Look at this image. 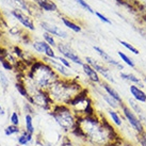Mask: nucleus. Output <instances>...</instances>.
I'll use <instances>...</instances> for the list:
<instances>
[{"label":"nucleus","instance_id":"f257e3e1","mask_svg":"<svg viewBox=\"0 0 146 146\" xmlns=\"http://www.w3.org/2000/svg\"><path fill=\"white\" fill-rule=\"evenodd\" d=\"M78 127L83 132L84 141L93 146H112L117 142L118 134L111 123L102 114L79 117Z\"/></svg>","mask_w":146,"mask_h":146},{"label":"nucleus","instance_id":"f03ea898","mask_svg":"<svg viewBox=\"0 0 146 146\" xmlns=\"http://www.w3.org/2000/svg\"><path fill=\"white\" fill-rule=\"evenodd\" d=\"M80 84L73 80H59L47 91L54 105H66L82 91Z\"/></svg>","mask_w":146,"mask_h":146},{"label":"nucleus","instance_id":"7ed1b4c3","mask_svg":"<svg viewBox=\"0 0 146 146\" xmlns=\"http://www.w3.org/2000/svg\"><path fill=\"white\" fill-rule=\"evenodd\" d=\"M29 77L33 80L36 89L44 91H48L56 82L60 80L56 70L45 61L35 62L31 67Z\"/></svg>","mask_w":146,"mask_h":146},{"label":"nucleus","instance_id":"20e7f679","mask_svg":"<svg viewBox=\"0 0 146 146\" xmlns=\"http://www.w3.org/2000/svg\"><path fill=\"white\" fill-rule=\"evenodd\" d=\"M49 115L65 132L70 133L77 126L78 116L69 106L54 105L52 109L49 111Z\"/></svg>","mask_w":146,"mask_h":146},{"label":"nucleus","instance_id":"39448f33","mask_svg":"<svg viewBox=\"0 0 146 146\" xmlns=\"http://www.w3.org/2000/svg\"><path fill=\"white\" fill-rule=\"evenodd\" d=\"M68 106L72 108L75 114L79 117H85V116H92L96 114V111L94 109L93 102L88 95L86 90H82L72 102H69Z\"/></svg>","mask_w":146,"mask_h":146},{"label":"nucleus","instance_id":"423d86ee","mask_svg":"<svg viewBox=\"0 0 146 146\" xmlns=\"http://www.w3.org/2000/svg\"><path fill=\"white\" fill-rule=\"evenodd\" d=\"M121 111H122L123 117L126 119V122L128 123V125L134 130V132L137 133V135H142V134L146 133L145 127L143 125L142 121L140 119V117L134 113L132 110L130 109L128 105L123 104L121 106Z\"/></svg>","mask_w":146,"mask_h":146},{"label":"nucleus","instance_id":"0eeeda50","mask_svg":"<svg viewBox=\"0 0 146 146\" xmlns=\"http://www.w3.org/2000/svg\"><path fill=\"white\" fill-rule=\"evenodd\" d=\"M32 97V104L33 106H37L38 108L46 110V111H50L54 106L52 99L50 98L49 94L47 91L44 90L36 89L35 92L33 94H30Z\"/></svg>","mask_w":146,"mask_h":146},{"label":"nucleus","instance_id":"6e6552de","mask_svg":"<svg viewBox=\"0 0 146 146\" xmlns=\"http://www.w3.org/2000/svg\"><path fill=\"white\" fill-rule=\"evenodd\" d=\"M85 61H86V64H89L91 67H93L98 74H100L102 77L105 78L107 81L111 82V83H115L116 82L113 77V75H112V73H111V70L108 67H106L104 64L99 63L97 60H95V59H93V58L91 57H86L85 58Z\"/></svg>","mask_w":146,"mask_h":146},{"label":"nucleus","instance_id":"1a4fd4ad","mask_svg":"<svg viewBox=\"0 0 146 146\" xmlns=\"http://www.w3.org/2000/svg\"><path fill=\"white\" fill-rule=\"evenodd\" d=\"M57 48H58V50L60 51V53H61L62 56L64 58H66L67 60L74 62V63H76V64H78V65H83V62H82V60L80 59V57L75 52V50H73V49L69 47L68 45L58 44Z\"/></svg>","mask_w":146,"mask_h":146},{"label":"nucleus","instance_id":"9d476101","mask_svg":"<svg viewBox=\"0 0 146 146\" xmlns=\"http://www.w3.org/2000/svg\"><path fill=\"white\" fill-rule=\"evenodd\" d=\"M94 50H95V51L100 56V58H102L106 63H108L109 65H112V66L116 67L117 69H121V70L124 69V66H123V65L121 64L118 61H116L115 59H113V58L110 56L109 53L106 52L104 49H102L100 47H98V46H94Z\"/></svg>","mask_w":146,"mask_h":146},{"label":"nucleus","instance_id":"9b49d317","mask_svg":"<svg viewBox=\"0 0 146 146\" xmlns=\"http://www.w3.org/2000/svg\"><path fill=\"white\" fill-rule=\"evenodd\" d=\"M100 85H102V89L105 91L106 93L108 94V95H110L112 98H114L116 102H118L121 105H123L124 104V102H123V98L122 96L119 95V93H118L116 90L114 89L112 85H110L108 82L106 81H102V83H100Z\"/></svg>","mask_w":146,"mask_h":146},{"label":"nucleus","instance_id":"f8f14e48","mask_svg":"<svg viewBox=\"0 0 146 146\" xmlns=\"http://www.w3.org/2000/svg\"><path fill=\"white\" fill-rule=\"evenodd\" d=\"M129 91L130 94L132 95V98L135 102H142V104L146 102V93L143 91V89H141V88H139V86L134 84H131L129 86Z\"/></svg>","mask_w":146,"mask_h":146},{"label":"nucleus","instance_id":"ddd939ff","mask_svg":"<svg viewBox=\"0 0 146 146\" xmlns=\"http://www.w3.org/2000/svg\"><path fill=\"white\" fill-rule=\"evenodd\" d=\"M82 69H83V72H84L85 75H86V77L89 78V80H91V81L94 82V83H102V80H100V77H99V74H98L93 67H91L89 64L83 63V65H82Z\"/></svg>","mask_w":146,"mask_h":146},{"label":"nucleus","instance_id":"4468645a","mask_svg":"<svg viewBox=\"0 0 146 146\" xmlns=\"http://www.w3.org/2000/svg\"><path fill=\"white\" fill-rule=\"evenodd\" d=\"M42 27L46 30V32L50 33L52 35H56V36L62 37V38H66L67 37V33L63 31L62 29H60L59 27L54 26V25H49L47 23H42Z\"/></svg>","mask_w":146,"mask_h":146},{"label":"nucleus","instance_id":"2eb2a0df","mask_svg":"<svg viewBox=\"0 0 146 146\" xmlns=\"http://www.w3.org/2000/svg\"><path fill=\"white\" fill-rule=\"evenodd\" d=\"M107 113H108V115H109L111 123H112L115 127H117V128H121V127H122L124 117H123V115L119 114V112H118L117 110H114V109L109 108L108 111H107Z\"/></svg>","mask_w":146,"mask_h":146},{"label":"nucleus","instance_id":"dca6fc26","mask_svg":"<svg viewBox=\"0 0 146 146\" xmlns=\"http://www.w3.org/2000/svg\"><path fill=\"white\" fill-rule=\"evenodd\" d=\"M119 76H121V78H122L123 80H125V81H128V82H131L132 84L137 85V86L141 88V89L145 88V85H144V83H143L142 80H141V79H140L139 77H137L135 75H133V74L121 73V74H119Z\"/></svg>","mask_w":146,"mask_h":146},{"label":"nucleus","instance_id":"f3484780","mask_svg":"<svg viewBox=\"0 0 146 146\" xmlns=\"http://www.w3.org/2000/svg\"><path fill=\"white\" fill-rule=\"evenodd\" d=\"M13 15L16 17L17 19L21 21L25 27H27V28L30 29V30H34V25H33L32 21H31L29 17L26 16V15H24L21 11H18V10H14V11H13Z\"/></svg>","mask_w":146,"mask_h":146},{"label":"nucleus","instance_id":"a211bd4d","mask_svg":"<svg viewBox=\"0 0 146 146\" xmlns=\"http://www.w3.org/2000/svg\"><path fill=\"white\" fill-rule=\"evenodd\" d=\"M100 95H102V98L105 100L107 104H108V106H109L111 109H114V110H117V109H121V104L118 102H116L114 98H112L110 95H108V94L106 93V92H102L100 93Z\"/></svg>","mask_w":146,"mask_h":146},{"label":"nucleus","instance_id":"6ab92c4d","mask_svg":"<svg viewBox=\"0 0 146 146\" xmlns=\"http://www.w3.org/2000/svg\"><path fill=\"white\" fill-rule=\"evenodd\" d=\"M33 140V134L32 133H29L28 131H23L19 133L18 135V138H17V142L18 144L21 146H25V145H28L30 142H32Z\"/></svg>","mask_w":146,"mask_h":146},{"label":"nucleus","instance_id":"aec40b11","mask_svg":"<svg viewBox=\"0 0 146 146\" xmlns=\"http://www.w3.org/2000/svg\"><path fill=\"white\" fill-rule=\"evenodd\" d=\"M34 1L45 11L51 12V11H56L57 10V5L53 2H51V1H49V0H34Z\"/></svg>","mask_w":146,"mask_h":146},{"label":"nucleus","instance_id":"412c9836","mask_svg":"<svg viewBox=\"0 0 146 146\" xmlns=\"http://www.w3.org/2000/svg\"><path fill=\"white\" fill-rule=\"evenodd\" d=\"M25 128L26 131H28L29 133H34L35 127L33 124V116L31 114H26L25 115Z\"/></svg>","mask_w":146,"mask_h":146},{"label":"nucleus","instance_id":"4be33fe9","mask_svg":"<svg viewBox=\"0 0 146 146\" xmlns=\"http://www.w3.org/2000/svg\"><path fill=\"white\" fill-rule=\"evenodd\" d=\"M128 107H129L130 109L132 110L138 116L144 114V111H143L142 107L139 105L138 102H135L133 98H129V99H128Z\"/></svg>","mask_w":146,"mask_h":146},{"label":"nucleus","instance_id":"5701e85b","mask_svg":"<svg viewBox=\"0 0 146 146\" xmlns=\"http://www.w3.org/2000/svg\"><path fill=\"white\" fill-rule=\"evenodd\" d=\"M21 131V128H19V126H14V125H9L5 127V129H4V134L5 135H14V134H19Z\"/></svg>","mask_w":146,"mask_h":146},{"label":"nucleus","instance_id":"b1692460","mask_svg":"<svg viewBox=\"0 0 146 146\" xmlns=\"http://www.w3.org/2000/svg\"><path fill=\"white\" fill-rule=\"evenodd\" d=\"M117 54H118V57L121 58V60H122L125 64H127L129 67H135V63L133 62V60L131 59L130 57H128L126 53H124L123 51H117Z\"/></svg>","mask_w":146,"mask_h":146},{"label":"nucleus","instance_id":"393cba45","mask_svg":"<svg viewBox=\"0 0 146 146\" xmlns=\"http://www.w3.org/2000/svg\"><path fill=\"white\" fill-rule=\"evenodd\" d=\"M62 21H63V24H64L67 28H69L70 30H73L74 32H80V31H81V27H80V26L76 25L75 23L70 21L69 19H67V18H62Z\"/></svg>","mask_w":146,"mask_h":146},{"label":"nucleus","instance_id":"a878e982","mask_svg":"<svg viewBox=\"0 0 146 146\" xmlns=\"http://www.w3.org/2000/svg\"><path fill=\"white\" fill-rule=\"evenodd\" d=\"M15 88H16V90L18 91V93L21 94L23 97L27 98L29 95H30L28 92V90H27V88H26L21 82H17L16 84H15Z\"/></svg>","mask_w":146,"mask_h":146},{"label":"nucleus","instance_id":"bb28decb","mask_svg":"<svg viewBox=\"0 0 146 146\" xmlns=\"http://www.w3.org/2000/svg\"><path fill=\"white\" fill-rule=\"evenodd\" d=\"M118 43L122 45V46H124L126 49H128L130 52L134 53V54H139V50L134 46H132L131 44H129V43H127V42L123 41V40H118Z\"/></svg>","mask_w":146,"mask_h":146},{"label":"nucleus","instance_id":"cd10ccee","mask_svg":"<svg viewBox=\"0 0 146 146\" xmlns=\"http://www.w3.org/2000/svg\"><path fill=\"white\" fill-rule=\"evenodd\" d=\"M43 37H44L45 42H46L49 46H51V47L57 46L56 41H54V38H53V36H52V34H50V33H48V32H45L44 34H43Z\"/></svg>","mask_w":146,"mask_h":146},{"label":"nucleus","instance_id":"c85d7f7f","mask_svg":"<svg viewBox=\"0 0 146 146\" xmlns=\"http://www.w3.org/2000/svg\"><path fill=\"white\" fill-rule=\"evenodd\" d=\"M10 122H11V125L19 126V124H21V119H19V115H18L17 112H12L11 116H10Z\"/></svg>","mask_w":146,"mask_h":146},{"label":"nucleus","instance_id":"c756f323","mask_svg":"<svg viewBox=\"0 0 146 146\" xmlns=\"http://www.w3.org/2000/svg\"><path fill=\"white\" fill-rule=\"evenodd\" d=\"M0 82H1V85L3 86L4 89L8 88L9 80H8V78H7V76L4 75V73H2V72H0Z\"/></svg>","mask_w":146,"mask_h":146},{"label":"nucleus","instance_id":"7c9ffc66","mask_svg":"<svg viewBox=\"0 0 146 146\" xmlns=\"http://www.w3.org/2000/svg\"><path fill=\"white\" fill-rule=\"evenodd\" d=\"M76 1H77L78 3L80 4V5H81L82 8H84L85 10H86V11H89L90 13H95L93 11V10H92V8H91V7H90L89 4L86 3V2H85L84 0H76Z\"/></svg>","mask_w":146,"mask_h":146},{"label":"nucleus","instance_id":"2f4dec72","mask_svg":"<svg viewBox=\"0 0 146 146\" xmlns=\"http://www.w3.org/2000/svg\"><path fill=\"white\" fill-rule=\"evenodd\" d=\"M57 60L60 62L61 64H63L64 66H66L67 68H69V69L72 68V66H70V63H69V61L67 60V59H66V58H64V57H58Z\"/></svg>","mask_w":146,"mask_h":146},{"label":"nucleus","instance_id":"473e14b6","mask_svg":"<svg viewBox=\"0 0 146 146\" xmlns=\"http://www.w3.org/2000/svg\"><path fill=\"white\" fill-rule=\"evenodd\" d=\"M25 110H26V112H27L26 114H31V115H32V114L34 113V108H33V105L32 104H30V102H28L25 104Z\"/></svg>","mask_w":146,"mask_h":146},{"label":"nucleus","instance_id":"72a5a7b5","mask_svg":"<svg viewBox=\"0 0 146 146\" xmlns=\"http://www.w3.org/2000/svg\"><path fill=\"white\" fill-rule=\"evenodd\" d=\"M61 146H75L72 142V140L68 138V137H64L63 140H62V144Z\"/></svg>","mask_w":146,"mask_h":146},{"label":"nucleus","instance_id":"f704fd0d","mask_svg":"<svg viewBox=\"0 0 146 146\" xmlns=\"http://www.w3.org/2000/svg\"><path fill=\"white\" fill-rule=\"evenodd\" d=\"M138 137V142L140 146H146V133L142 135H137Z\"/></svg>","mask_w":146,"mask_h":146},{"label":"nucleus","instance_id":"c9c22d12","mask_svg":"<svg viewBox=\"0 0 146 146\" xmlns=\"http://www.w3.org/2000/svg\"><path fill=\"white\" fill-rule=\"evenodd\" d=\"M96 15H97V17L100 19L102 21H104V23H106V24H111V21H110V19L109 18H107V17L105 16V15H102V14H100V13H98V12H96L95 13Z\"/></svg>","mask_w":146,"mask_h":146},{"label":"nucleus","instance_id":"e433bc0d","mask_svg":"<svg viewBox=\"0 0 146 146\" xmlns=\"http://www.w3.org/2000/svg\"><path fill=\"white\" fill-rule=\"evenodd\" d=\"M1 63H2V66H3L5 69H8V70H10V69H12V65L10 64L9 62H7L4 59H1Z\"/></svg>","mask_w":146,"mask_h":146},{"label":"nucleus","instance_id":"4c0bfd02","mask_svg":"<svg viewBox=\"0 0 146 146\" xmlns=\"http://www.w3.org/2000/svg\"><path fill=\"white\" fill-rule=\"evenodd\" d=\"M18 3L21 4V7L24 9H26V10H28V8H27V4H26V2H25V0H16Z\"/></svg>","mask_w":146,"mask_h":146},{"label":"nucleus","instance_id":"58836bf2","mask_svg":"<svg viewBox=\"0 0 146 146\" xmlns=\"http://www.w3.org/2000/svg\"><path fill=\"white\" fill-rule=\"evenodd\" d=\"M138 2V3H141V4H143V7H145L146 5V0H132V2Z\"/></svg>","mask_w":146,"mask_h":146},{"label":"nucleus","instance_id":"ea45409f","mask_svg":"<svg viewBox=\"0 0 146 146\" xmlns=\"http://www.w3.org/2000/svg\"><path fill=\"white\" fill-rule=\"evenodd\" d=\"M4 113H5V112H4V109L1 107V105H0V115H4Z\"/></svg>","mask_w":146,"mask_h":146},{"label":"nucleus","instance_id":"a19ab883","mask_svg":"<svg viewBox=\"0 0 146 146\" xmlns=\"http://www.w3.org/2000/svg\"><path fill=\"white\" fill-rule=\"evenodd\" d=\"M144 83L146 84V77H144Z\"/></svg>","mask_w":146,"mask_h":146}]
</instances>
